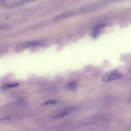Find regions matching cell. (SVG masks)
I'll return each instance as SVG.
<instances>
[{"label":"cell","instance_id":"1","mask_svg":"<svg viewBox=\"0 0 131 131\" xmlns=\"http://www.w3.org/2000/svg\"><path fill=\"white\" fill-rule=\"evenodd\" d=\"M123 77V74L117 71H110L105 73L102 76L101 80L103 82L107 83L121 78Z\"/></svg>","mask_w":131,"mask_h":131},{"label":"cell","instance_id":"2","mask_svg":"<svg viewBox=\"0 0 131 131\" xmlns=\"http://www.w3.org/2000/svg\"><path fill=\"white\" fill-rule=\"evenodd\" d=\"M78 14L77 9L69 10L57 15L54 18L53 20H56L61 19L73 16Z\"/></svg>","mask_w":131,"mask_h":131},{"label":"cell","instance_id":"3","mask_svg":"<svg viewBox=\"0 0 131 131\" xmlns=\"http://www.w3.org/2000/svg\"><path fill=\"white\" fill-rule=\"evenodd\" d=\"M75 107L73 106H69L65 108L60 114L55 117L56 118H61L75 111Z\"/></svg>","mask_w":131,"mask_h":131},{"label":"cell","instance_id":"4","mask_svg":"<svg viewBox=\"0 0 131 131\" xmlns=\"http://www.w3.org/2000/svg\"><path fill=\"white\" fill-rule=\"evenodd\" d=\"M77 82L74 81L69 82L66 83V87L69 90L75 91L77 88Z\"/></svg>","mask_w":131,"mask_h":131},{"label":"cell","instance_id":"5","mask_svg":"<svg viewBox=\"0 0 131 131\" xmlns=\"http://www.w3.org/2000/svg\"><path fill=\"white\" fill-rule=\"evenodd\" d=\"M18 85V83L17 82H9L6 83L3 85L1 89L3 90H5L8 89L15 87Z\"/></svg>","mask_w":131,"mask_h":131},{"label":"cell","instance_id":"6","mask_svg":"<svg viewBox=\"0 0 131 131\" xmlns=\"http://www.w3.org/2000/svg\"><path fill=\"white\" fill-rule=\"evenodd\" d=\"M42 44L38 41H28L25 43L24 46V48H27L34 46H40Z\"/></svg>","mask_w":131,"mask_h":131},{"label":"cell","instance_id":"7","mask_svg":"<svg viewBox=\"0 0 131 131\" xmlns=\"http://www.w3.org/2000/svg\"><path fill=\"white\" fill-rule=\"evenodd\" d=\"M57 102L56 101L52 100H50L47 101L41 104V106H45L48 105H52L56 104Z\"/></svg>","mask_w":131,"mask_h":131},{"label":"cell","instance_id":"8","mask_svg":"<svg viewBox=\"0 0 131 131\" xmlns=\"http://www.w3.org/2000/svg\"><path fill=\"white\" fill-rule=\"evenodd\" d=\"M106 26L105 25L102 24L99 25L94 27L93 29L94 30L98 29L104 27H105Z\"/></svg>","mask_w":131,"mask_h":131},{"label":"cell","instance_id":"9","mask_svg":"<svg viewBox=\"0 0 131 131\" xmlns=\"http://www.w3.org/2000/svg\"><path fill=\"white\" fill-rule=\"evenodd\" d=\"M99 32L97 31H94L91 34V35L93 38H96L99 34Z\"/></svg>","mask_w":131,"mask_h":131},{"label":"cell","instance_id":"10","mask_svg":"<svg viewBox=\"0 0 131 131\" xmlns=\"http://www.w3.org/2000/svg\"><path fill=\"white\" fill-rule=\"evenodd\" d=\"M7 4L6 0H0V5L4 7Z\"/></svg>","mask_w":131,"mask_h":131},{"label":"cell","instance_id":"11","mask_svg":"<svg viewBox=\"0 0 131 131\" xmlns=\"http://www.w3.org/2000/svg\"><path fill=\"white\" fill-rule=\"evenodd\" d=\"M36 0H22L20 1L23 5L28 2H31Z\"/></svg>","mask_w":131,"mask_h":131},{"label":"cell","instance_id":"12","mask_svg":"<svg viewBox=\"0 0 131 131\" xmlns=\"http://www.w3.org/2000/svg\"><path fill=\"white\" fill-rule=\"evenodd\" d=\"M11 118L9 117H6L3 118L1 119L0 120H9L11 119Z\"/></svg>","mask_w":131,"mask_h":131},{"label":"cell","instance_id":"13","mask_svg":"<svg viewBox=\"0 0 131 131\" xmlns=\"http://www.w3.org/2000/svg\"><path fill=\"white\" fill-rule=\"evenodd\" d=\"M94 123L93 122H89L87 123H85L83 125V126H87L88 125H92Z\"/></svg>","mask_w":131,"mask_h":131},{"label":"cell","instance_id":"14","mask_svg":"<svg viewBox=\"0 0 131 131\" xmlns=\"http://www.w3.org/2000/svg\"><path fill=\"white\" fill-rule=\"evenodd\" d=\"M127 102L130 103H131V93L129 96L127 100Z\"/></svg>","mask_w":131,"mask_h":131}]
</instances>
